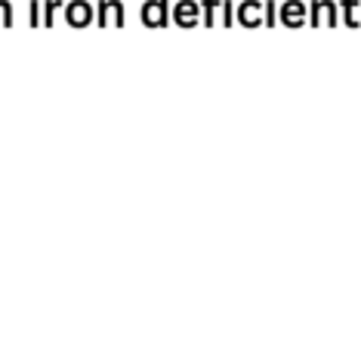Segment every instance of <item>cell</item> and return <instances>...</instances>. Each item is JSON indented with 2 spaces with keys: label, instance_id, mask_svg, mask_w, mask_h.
<instances>
[{
  "label": "cell",
  "instance_id": "6da1fadb",
  "mask_svg": "<svg viewBox=\"0 0 361 354\" xmlns=\"http://www.w3.org/2000/svg\"><path fill=\"white\" fill-rule=\"evenodd\" d=\"M173 13H170V0H145L142 4V25L145 28H167Z\"/></svg>",
  "mask_w": 361,
  "mask_h": 354
},
{
  "label": "cell",
  "instance_id": "7a4b0ae2",
  "mask_svg": "<svg viewBox=\"0 0 361 354\" xmlns=\"http://www.w3.org/2000/svg\"><path fill=\"white\" fill-rule=\"evenodd\" d=\"M173 22L179 28H195V25L204 22V10L201 4H195V0H179L173 6Z\"/></svg>",
  "mask_w": 361,
  "mask_h": 354
},
{
  "label": "cell",
  "instance_id": "3957f363",
  "mask_svg": "<svg viewBox=\"0 0 361 354\" xmlns=\"http://www.w3.org/2000/svg\"><path fill=\"white\" fill-rule=\"evenodd\" d=\"M96 10L87 4V0H71L68 6H65V22L71 25V28H87L90 22L96 25Z\"/></svg>",
  "mask_w": 361,
  "mask_h": 354
},
{
  "label": "cell",
  "instance_id": "277c9868",
  "mask_svg": "<svg viewBox=\"0 0 361 354\" xmlns=\"http://www.w3.org/2000/svg\"><path fill=\"white\" fill-rule=\"evenodd\" d=\"M259 4H244L241 10H238V22H244V25H259Z\"/></svg>",
  "mask_w": 361,
  "mask_h": 354
},
{
  "label": "cell",
  "instance_id": "5b68a950",
  "mask_svg": "<svg viewBox=\"0 0 361 354\" xmlns=\"http://www.w3.org/2000/svg\"><path fill=\"white\" fill-rule=\"evenodd\" d=\"M219 0H201V10H204V25L207 28H213V13H216Z\"/></svg>",
  "mask_w": 361,
  "mask_h": 354
},
{
  "label": "cell",
  "instance_id": "8992f818",
  "mask_svg": "<svg viewBox=\"0 0 361 354\" xmlns=\"http://www.w3.org/2000/svg\"><path fill=\"white\" fill-rule=\"evenodd\" d=\"M109 10H111V0H102V4L96 6V25H99V28H105V25H109V15H105Z\"/></svg>",
  "mask_w": 361,
  "mask_h": 354
},
{
  "label": "cell",
  "instance_id": "52a82bcc",
  "mask_svg": "<svg viewBox=\"0 0 361 354\" xmlns=\"http://www.w3.org/2000/svg\"><path fill=\"white\" fill-rule=\"evenodd\" d=\"M0 15H4L6 28H13V4H10V0H0Z\"/></svg>",
  "mask_w": 361,
  "mask_h": 354
},
{
  "label": "cell",
  "instance_id": "ba28073f",
  "mask_svg": "<svg viewBox=\"0 0 361 354\" xmlns=\"http://www.w3.org/2000/svg\"><path fill=\"white\" fill-rule=\"evenodd\" d=\"M59 6H65L62 0H47V15H44V25H47V28H50V25H53V13L59 10Z\"/></svg>",
  "mask_w": 361,
  "mask_h": 354
},
{
  "label": "cell",
  "instance_id": "9c48e42d",
  "mask_svg": "<svg viewBox=\"0 0 361 354\" xmlns=\"http://www.w3.org/2000/svg\"><path fill=\"white\" fill-rule=\"evenodd\" d=\"M28 25L37 28L40 25V10H37V0H28Z\"/></svg>",
  "mask_w": 361,
  "mask_h": 354
},
{
  "label": "cell",
  "instance_id": "30bf717a",
  "mask_svg": "<svg viewBox=\"0 0 361 354\" xmlns=\"http://www.w3.org/2000/svg\"><path fill=\"white\" fill-rule=\"evenodd\" d=\"M111 13H114V25L124 28V4H121V0H111Z\"/></svg>",
  "mask_w": 361,
  "mask_h": 354
},
{
  "label": "cell",
  "instance_id": "8fae6325",
  "mask_svg": "<svg viewBox=\"0 0 361 354\" xmlns=\"http://www.w3.org/2000/svg\"><path fill=\"white\" fill-rule=\"evenodd\" d=\"M284 22H290V25H297V22H300V6H297V4L284 6Z\"/></svg>",
  "mask_w": 361,
  "mask_h": 354
}]
</instances>
